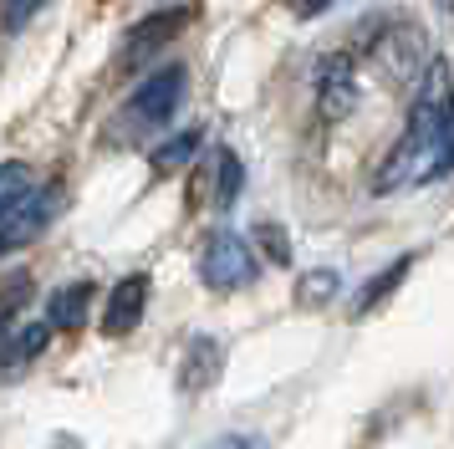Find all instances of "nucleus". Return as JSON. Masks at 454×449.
Segmentation results:
<instances>
[{
  "mask_svg": "<svg viewBox=\"0 0 454 449\" xmlns=\"http://www.w3.org/2000/svg\"><path fill=\"white\" fill-rule=\"evenodd\" d=\"M454 174V77L444 61H429L419 72L409 102V128L388 148L383 169L372 174V194H403L419 184Z\"/></svg>",
  "mask_w": 454,
  "mask_h": 449,
  "instance_id": "nucleus-1",
  "label": "nucleus"
},
{
  "mask_svg": "<svg viewBox=\"0 0 454 449\" xmlns=\"http://www.w3.org/2000/svg\"><path fill=\"white\" fill-rule=\"evenodd\" d=\"M57 209H62V184L42 179L26 163L0 169V245H5V256H16L26 240H36L57 220Z\"/></svg>",
  "mask_w": 454,
  "mask_h": 449,
  "instance_id": "nucleus-2",
  "label": "nucleus"
},
{
  "mask_svg": "<svg viewBox=\"0 0 454 449\" xmlns=\"http://www.w3.org/2000/svg\"><path fill=\"white\" fill-rule=\"evenodd\" d=\"M184 92H189V72L179 67V61L153 67V72L128 92L123 113H118V133H123V138H148V133L168 128L174 113L184 107Z\"/></svg>",
  "mask_w": 454,
  "mask_h": 449,
  "instance_id": "nucleus-3",
  "label": "nucleus"
},
{
  "mask_svg": "<svg viewBox=\"0 0 454 449\" xmlns=\"http://www.w3.org/2000/svg\"><path fill=\"white\" fill-rule=\"evenodd\" d=\"M200 276L205 286L215 291H240L261 276V261H255V250H250L246 235H235V230H215L205 240V256H200Z\"/></svg>",
  "mask_w": 454,
  "mask_h": 449,
  "instance_id": "nucleus-4",
  "label": "nucleus"
},
{
  "mask_svg": "<svg viewBox=\"0 0 454 449\" xmlns=\"http://www.w3.org/2000/svg\"><path fill=\"white\" fill-rule=\"evenodd\" d=\"M352 107H357V61L352 51H327L317 61V113L337 122Z\"/></svg>",
  "mask_w": 454,
  "mask_h": 449,
  "instance_id": "nucleus-5",
  "label": "nucleus"
},
{
  "mask_svg": "<svg viewBox=\"0 0 454 449\" xmlns=\"http://www.w3.org/2000/svg\"><path fill=\"white\" fill-rule=\"evenodd\" d=\"M148 291H153V281H148L144 271H133V276H123V281L113 286V296H107V311H103V332H107V337H128L133 327L144 322Z\"/></svg>",
  "mask_w": 454,
  "mask_h": 449,
  "instance_id": "nucleus-6",
  "label": "nucleus"
},
{
  "mask_svg": "<svg viewBox=\"0 0 454 449\" xmlns=\"http://www.w3.org/2000/svg\"><path fill=\"white\" fill-rule=\"evenodd\" d=\"M189 20H194V11H189V5H168V11H153V16H144L133 31H128L123 61H148V57H153V46L174 41V36L189 26Z\"/></svg>",
  "mask_w": 454,
  "mask_h": 449,
  "instance_id": "nucleus-7",
  "label": "nucleus"
},
{
  "mask_svg": "<svg viewBox=\"0 0 454 449\" xmlns=\"http://www.w3.org/2000/svg\"><path fill=\"white\" fill-rule=\"evenodd\" d=\"M87 306H92V281L57 286V291L46 296V322L57 327V332H77L82 317H87Z\"/></svg>",
  "mask_w": 454,
  "mask_h": 449,
  "instance_id": "nucleus-8",
  "label": "nucleus"
},
{
  "mask_svg": "<svg viewBox=\"0 0 454 449\" xmlns=\"http://www.w3.org/2000/svg\"><path fill=\"white\" fill-rule=\"evenodd\" d=\"M220 367H225V347L215 343V337H194V343H189V352H184V373H179L184 393L209 388L215 378H220Z\"/></svg>",
  "mask_w": 454,
  "mask_h": 449,
  "instance_id": "nucleus-9",
  "label": "nucleus"
},
{
  "mask_svg": "<svg viewBox=\"0 0 454 449\" xmlns=\"http://www.w3.org/2000/svg\"><path fill=\"white\" fill-rule=\"evenodd\" d=\"M51 343V322H26V327H11L5 332V373L16 378L26 363H36Z\"/></svg>",
  "mask_w": 454,
  "mask_h": 449,
  "instance_id": "nucleus-10",
  "label": "nucleus"
},
{
  "mask_svg": "<svg viewBox=\"0 0 454 449\" xmlns=\"http://www.w3.org/2000/svg\"><path fill=\"white\" fill-rule=\"evenodd\" d=\"M209 169H215V184H209V204H215V209H230V204L240 200V184H246L240 154H235V148H215V154H209Z\"/></svg>",
  "mask_w": 454,
  "mask_h": 449,
  "instance_id": "nucleus-11",
  "label": "nucleus"
},
{
  "mask_svg": "<svg viewBox=\"0 0 454 449\" xmlns=\"http://www.w3.org/2000/svg\"><path fill=\"white\" fill-rule=\"evenodd\" d=\"M409 271H413V256H398V261H388L378 276H372V281H363V286H357V296H352V317H368V311L383 302L388 291H398V286H403V276H409Z\"/></svg>",
  "mask_w": 454,
  "mask_h": 449,
  "instance_id": "nucleus-12",
  "label": "nucleus"
},
{
  "mask_svg": "<svg viewBox=\"0 0 454 449\" xmlns=\"http://www.w3.org/2000/svg\"><path fill=\"white\" fill-rule=\"evenodd\" d=\"M205 143V133L200 128H184V133H174L168 143H159V154H153V169L159 174H174V169H184L189 159H194V148Z\"/></svg>",
  "mask_w": 454,
  "mask_h": 449,
  "instance_id": "nucleus-13",
  "label": "nucleus"
},
{
  "mask_svg": "<svg viewBox=\"0 0 454 449\" xmlns=\"http://www.w3.org/2000/svg\"><path fill=\"white\" fill-rule=\"evenodd\" d=\"M46 5H51V0H5V31H11V36H21Z\"/></svg>",
  "mask_w": 454,
  "mask_h": 449,
  "instance_id": "nucleus-14",
  "label": "nucleus"
},
{
  "mask_svg": "<svg viewBox=\"0 0 454 449\" xmlns=\"http://www.w3.org/2000/svg\"><path fill=\"white\" fill-rule=\"evenodd\" d=\"M255 240H261V250H266L276 265L291 261V240H286V230H281V224H255Z\"/></svg>",
  "mask_w": 454,
  "mask_h": 449,
  "instance_id": "nucleus-15",
  "label": "nucleus"
},
{
  "mask_svg": "<svg viewBox=\"0 0 454 449\" xmlns=\"http://www.w3.org/2000/svg\"><path fill=\"white\" fill-rule=\"evenodd\" d=\"M337 271H311V281L301 286V302H332L337 296Z\"/></svg>",
  "mask_w": 454,
  "mask_h": 449,
  "instance_id": "nucleus-16",
  "label": "nucleus"
},
{
  "mask_svg": "<svg viewBox=\"0 0 454 449\" xmlns=\"http://www.w3.org/2000/svg\"><path fill=\"white\" fill-rule=\"evenodd\" d=\"M209 449H266L255 434H225V439H215Z\"/></svg>",
  "mask_w": 454,
  "mask_h": 449,
  "instance_id": "nucleus-17",
  "label": "nucleus"
},
{
  "mask_svg": "<svg viewBox=\"0 0 454 449\" xmlns=\"http://www.w3.org/2000/svg\"><path fill=\"white\" fill-rule=\"evenodd\" d=\"M332 5H337V0H296V16H322V11H332Z\"/></svg>",
  "mask_w": 454,
  "mask_h": 449,
  "instance_id": "nucleus-18",
  "label": "nucleus"
},
{
  "mask_svg": "<svg viewBox=\"0 0 454 449\" xmlns=\"http://www.w3.org/2000/svg\"><path fill=\"white\" fill-rule=\"evenodd\" d=\"M439 5H450V11H454V0H439Z\"/></svg>",
  "mask_w": 454,
  "mask_h": 449,
  "instance_id": "nucleus-19",
  "label": "nucleus"
}]
</instances>
